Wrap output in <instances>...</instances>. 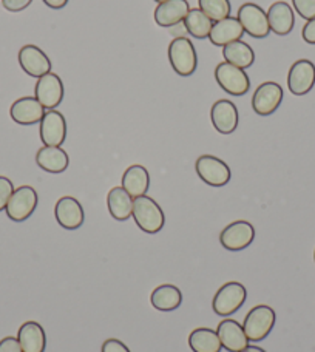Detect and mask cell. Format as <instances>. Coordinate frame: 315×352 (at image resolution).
Wrapping results in <instances>:
<instances>
[{"mask_svg": "<svg viewBox=\"0 0 315 352\" xmlns=\"http://www.w3.org/2000/svg\"><path fill=\"white\" fill-rule=\"evenodd\" d=\"M212 124L218 133L230 135L238 127V110L237 105L229 99H219L212 105L210 110Z\"/></svg>", "mask_w": 315, "mask_h": 352, "instance_id": "16", "label": "cell"}, {"mask_svg": "<svg viewBox=\"0 0 315 352\" xmlns=\"http://www.w3.org/2000/svg\"><path fill=\"white\" fill-rule=\"evenodd\" d=\"M275 311L270 306L260 305L252 307L244 318L243 328L249 342H261L266 338L275 326Z\"/></svg>", "mask_w": 315, "mask_h": 352, "instance_id": "3", "label": "cell"}, {"mask_svg": "<svg viewBox=\"0 0 315 352\" xmlns=\"http://www.w3.org/2000/svg\"><path fill=\"white\" fill-rule=\"evenodd\" d=\"M42 2L45 3L47 6H50L52 10H62V8H65V6H67L68 0H42Z\"/></svg>", "mask_w": 315, "mask_h": 352, "instance_id": "37", "label": "cell"}, {"mask_svg": "<svg viewBox=\"0 0 315 352\" xmlns=\"http://www.w3.org/2000/svg\"><path fill=\"white\" fill-rule=\"evenodd\" d=\"M14 190L16 188L12 186L11 179L6 178V176H0V212L6 209V204H8L11 195Z\"/></svg>", "mask_w": 315, "mask_h": 352, "instance_id": "32", "label": "cell"}, {"mask_svg": "<svg viewBox=\"0 0 315 352\" xmlns=\"http://www.w3.org/2000/svg\"><path fill=\"white\" fill-rule=\"evenodd\" d=\"M301 36H303V41L309 45H315V17L307 21L301 31Z\"/></svg>", "mask_w": 315, "mask_h": 352, "instance_id": "36", "label": "cell"}, {"mask_svg": "<svg viewBox=\"0 0 315 352\" xmlns=\"http://www.w3.org/2000/svg\"><path fill=\"white\" fill-rule=\"evenodd\" d=\"M45 115V109L36 98L25 96L12 102L10 109V116L12 121L21 125H33L42 121Z\"/></svg>", "mask_w": 315, "mask_h": 352, "instance_id": "18", "label": "cell"}, {"mask_svg": "<svg viewBox=\"0 0 315 352\" xmlns=\"http://www.w3.org/2000/svg\"><path fill=\"white\" fill-rule=\"evenodd\" d=\"M244 30L237 17H226L223 21L215 22L212 27L209 39L215 47H226L235 41H241Z\"/></svg>", "mask_w": 315, "mask_h": 352, "instance_id": "21", "label": "cell"}, {"mask_svg": "<svg viewBox=\"0 0 315 352\" xmlns=\"http://www.w3.org/2000/svg\"><path fill=\"white\" fill-rule=\"evenodd\" d=\"M0 352H23L16 337H5L0 340Z\"/></svg>", "mask_w": 315, "mask_h": 352, "instance_id": "35", "label": "cell"}, {"mask_svg": "<svg viewBox=\"0 0 315 352\" xmlns=\"http://www.w3.org/2000/svg\"><path fill=\"white\" fill-rule=\"evenodd\" d=\"M188 11H191V5L187 0H166V2L158 3L155 22L162 28H173L184 22Z\"/></svg>", "mask_w": 315, "mask_h": 352, "instance_id": "17", "label": "cell"}, {"mask_svg": "<svg viewBox=\"0 0 315 352\" xmlns=\"http://www.w3.org/2000/svg\"><path fill=\"white\" fill-rule=\"evenodd\" d=\"M54 217L61 228L76 230L85 221L84 207L73 197H62L54 206Z\"/></svg>", "mask_w": 315, "mask_h": 352, "instance_id": "15", "label": "cell"}, {"mask_svg": "<svg viewBox=\"0 0 315 352\" xmlns=\"http://www.w3.org/2000/svg\"><path fill=\"white\" fill-rule=\"evenodd\" d=\"M199 10L215 23L230 16V2L229 0H198Z\"/></svg>", "mask_w": 315, "mask_h": 352, "instance_id": "30", "label": "cell"}, {"mask_svg": "<svg viewBox=\"0 0 315 352\" xmlns=\"http://www.w3.org/2000/svg\"><path fill=\"white\" fill-rule=\"evenodd\" d=\"M188 346L193 352H221L223 344L218 332L210 328H197L188 336Z\"/></svg>", "mask_w": 315, "mask_h": 352, "instance_id": "27", "label": "cell"}, {"mask_svg": "<svg viewBox=\"0 0 315 352\" xmlns=\"http://www.w3.org/2000/svg\"><path fill=\"white\" fill-rule=\"evenodd\" d=\"M315 85V65L311 60L300 59L294 62L287 73L289 91L295 96H305Z\"/></svg>", "mask_w": 315, "mask_h": 352, "instance_id": "11", "label": "cell"}, {"mask_svg": "<svg viewBox=\"0 0 315 352\" xmlns=\"http://www.w3.org/2000/svg\"><path fill=\"white\" fill-rule=\"evenodd\" d=\"M269 28L276 36H287L294 30L295 16L292 6L286 2H275L268 11Z\"/></svg>", "mask_w": 315, "mask_h": 352, "instance_id": "20", "label": "cell"}, {"mask_svg": "<svg viewBox=\"0 0 315 352\" xmlns=\"http://www.w3.org/2000/svg\"><path fill=\"white\" fill-rule=\"evenodd\" d=\"M223 56L226 62H229V64L238 68H243V70L252 67L255 62L254 50L250 48L249 43L243 41H235L229 43V45H226L223 48Z\"/></svg>", "mask_w": 315, "mask_h": 352, "instance_id": "28", "label": "cell"}, {"mask_svg": "<svg viewBox=\"0 0 315 352\" xmlns=\"http://www.w3.org/2000/svg\"><path fill=\"white\" fill-rule=\"evenodd\" d=\"M283 102V88L276 82H263L252 96V109L260 116H269L279 110Z\"/></svg>", "mask_w": 315, "mask_h": 352, "instance_id": "10", "label": "cell"}, {"mask_svg": "<svg viewBox=\"0 0 315 352\" xmlns=\"http://www.w3.org/2000/svg\"><path fill=\"white\" fill-rule=\"evenodd\" d=\"M246 298H248V289H246L241 283L238 281H229L224 286L218 289L212 301L213 312L217 316L229 317L234 316L239 307L244 305Z\"/></svg>", "mask_w": 315, "mask_h": 352, "instance_id": "4", "label": "cell"}, {"mask_svg": "<svg viewBox=\"0 0 315 352\" xmlns=\"http://www.w3.org/2000/svg\"><path fill=\"white\" fill-rule=\"evenodd\" d=\"M195 170H197L201 181L212 187L226 186L232 176L229 166L223 160L212 155H201L195 162Z\"/></svg>", "mask_w": 315, "mask_h": 352, "instance_id": "7", "label": "cell"}, {"mask_svg": "<svg viewBox=\"0 0 315 352\" xmlns=\"http://www.w3.org/2000/svg\"><path fill=\"white\" fill-rule=\"evenodd\" d=\"M100 352H130V349L127 348V344H124L118 338H109V340L104 342Z\"/></svg>", "mask_w": 315, "mask_h": 352, "instance_id": "34", "label": "cell"}, {"mask_svg": "<svg viewBox=\"0 0 315 352\" xmlns=\"http://www.w3.org/2000/svg\"><path fill=\"white\" fill-rule=\"evenodd\" d=\"M255 240V228L249 221L238 219V221L226 226L219 234V243L226 250L230 252H239L249 248Z\"/></svg>", "mask_w": 315, "mask_h": 352, "instance_id": "9", "label": "cell"}, {"mask_svg": "<svg viewBox=\"0 0 315 352\" xmlns=\"http://www.w3.org/2000/svg\"><path fill=\"white\" fill-rule=\"evenodd\" d=\"M33 0H2V5L6 11L19 12L27 10Z\"/></svg>", "mask_w": 315, "mask_h": 352, "instance_id": "33", "label": "cell"}, {"mask_svg": "<svg viewBox=\"0 0 315 352\" xmlns=\"http://www.w3.org/2000/svg\"><path fill=\"white\" fill-rule=\"evenodd\" d=\"M237 19L241 23L244 33L255 37V39H264L270 33L268 12L257 3H244L239 6Z\"/></svg>", "mask_w": 315, "mask_h": 352, "instance_id": "8", "label": "cell"}, {"mask_svg": "<svg viewBox=\"0 0 315 352\" xmlns=\"http://www.w3.org/2000/svg\"><path fill=\"white\" fill-rule=\"evenodd\" d=\"M314 260H315V252H314Z\"/></svg>", "mask_w": 315, "mask_h": 352, "instance_id": "40", "label": "cell"}, {"mask_svg": "<svg viewBox=\"0 0 315 352\" xmlns=\"http://www.w3.org/2000/svg\"><path fill=\"white\" fill-rule=\"evenodd\" d=\"M34 93L43 109L54 110L64 100V82L58 74L47 73L45 76L37 79Z\"/></svg>", "mask_w": 315, "mask_h": 352, "instance_id": "13", "label": "cell"}, {"mask_svg": "<svg viewBox=\"0 0 315 352\" xmlns=\"http://www.w3.org/2000/svg\"><path fill=\"white\" fill-rule=\"evenodd\" d=\"M131 217H133L138 228L146 232V234H158L166 224V217H164L161 206L147 195L133 199V213H131Z\"/></svg>", "mask_w": 315, "mask_h": 352, "instance_id": "1", "label": "cell"}, {"mask_svg": "<svg viewBox=\"0 0 315 352\" xmlns=\"http://www.w3.org/2000/svg\"><path fill=\"white\" fill-rule=\"evenodd\" d=\"M155 2H158V3H162V2H166V0H155Z\"/></svg>", "mask_w": 315, "mask_h": 352, "instance_id": "39", "label": "cell"}, {"mask_svg": "<svg viewBox=\"0 0 315 352\" xmlns=\"http://www.w3.org/2000/svg\"><path fill=\"white\" fill-rule=\"evenodd\" d=\"M170 65L180 76H192L197 72L198 56L193 43L187 37H175L169 45Z\"/></svg>", "mask_w": 315, "mask_h": 352, "instance_id": "2", "label": "cell"}, {"mask_svg": "<svg viewBox=\"0 0 315 352\" xmlns=\"http://www.w3.org/2000/svg\"><path fill=\"white\" fill-rule=\"evenodd\" d=\"M292 5L300 17L306 19V21H311L315 17V0H292Z\"/></svg>", "mask_w": 315, "mask_h": 352, "instance_id": "31", "label": "cell"}, {"mask_svg": "<svg viewBox=\"0 0 315 352\" xmlns=\"http://www.w3.org/2000/svg\"><path fill=\"white\" fill-rule=\"evenodd\" d=\"M17 340L23 352H45L47 336L37 322L23 323L17 332Z\"/></svg>", "mask_w": 315, "mask_h": 352, "instance_id": "22", "label": "cell"}, {"mask_svg": "<svg viewBox=\"0 0 315 352\" xmlns=\"http://www.w3.org/2000/svg\"><path fill=\"white\" fill-rule=\"evenodd\" d=\"M19 64L31 78H42L52 73V60L36 45H23L19 52Z\"/></svg>", "mask_w": 315, "mask_h": 352, "instance_id": "14", "label": "cell"}, {"mask_svg": "<svg viewBox=\"0 0 315 352\" xmlns=\"http://www.w3.org/2000/svg\"><path fill=\"white\" fill-rule=\"evenodd\" d=\"M152 306L161 312L178 309L182 303V292L173 285H161L152 292Z\"/></svg>", "mask_w": 315, "mask_h": 352, "instance_id": "26", "label": "cell"}, {"mask_svg": "<svg viewBox=\"0 0 315 352\" xmlns=\"http://www.w3.org/2000/svg\"><path fill=\"white\" fill-rule=\"evenodd\" d=\"M215 79L218 85L230 96H243L250 88L248 73H244L243 68H238L226 60L217 65Z\"/></svg>", "mask_w": 315, "mask_h": 352, "instance_id": "6", "label": "cell"}, {"mask_svg": "<svg viewBox=\"0 0 315 352\" xmlns=\"http://www.w3.org/2000/svg\"><path fill=\"white\" fill-rule=\"evenodd\" d=\"M217 332L223 348L229 352H239L249 344V338L246 336L243 324H239L234 318L223 320L218 324Z\"/></svg>", "mask_w": 315, "mask_h": 352, "instance_id": "19", "label": "cell"}, {"mask_svg": "<svg viewBox=\"0 0 315 352\" xmlns=\"http://www.w3.org/2000/svg\"><path fill=\"white\" fill-rule=\"evenodd\" d=\"M39 129L43 146L61 147L67 138V121L58 110H47L43 115Z\"/></svg>", "mask_w": 315, "mask_h": 352, "instance_id": "12", "label": "cell"}, {"mask_svg": "<svg viewBox=\"0 0 315 352\" xmlns=\"http://www.w3.org/2000/svg\"><path fill=\"white\" fill-rule=\"evenodd\" d=\"M182 25L191 36L197 37V39H206L210 36L213 22L199 8H193L188 11Z\"/></svg>", "mask_w": 315, "mask_h": 352, "instance_id": "29", "label": "cell"}, {"mask_svg": "<svg viewBox=\"0 0 315 352\" xmlns=\"http://www.w3.org/2000/svg\"><path fill=\"white\" fill-rule=\"evenodd\" d=\"M122 187L133 199L147 195L150 187V175L147 168L140 164L130 166L122 175Z\"/></svg>", "mask_w": 315, "mask_h": 352, "instance_id": "24", "label": "cell"}, {"mask_svg": "<svg viewBox=\"0 0 315 352\" xmlns=\"http://www.w3.org/2000/svg\"><path fill=\"white\" fill-rule=\"evenodd\" d=\"M36 162L48 173H62L70 166V158L62 147L43 146L36 155Z\"/></svg>", "mask_w": 315, "mask_h": 352, "instance_id": "23", "label": "cell"}, {"mask_svg": "<svg viewBox=\"0 0 315 352\" xmlns=\"http://www.w3.org/2000/svg\"><path fill=\"white\" fill-rule=\"evenodd\" d=\"M37 203H39V197L34 188L31 186H21L12 192L5 212L11 221L22 223L33 215Z\"/></svg>", "mask_w": 315, "mask_h": 352, "instance_id": "5", "label": "cell"}, {"mask_svg": "<svg viewBox=\"0 0 315 352\" xmlns=\"http://www.w3.org/2000/svg\"><path fill=\"white\" fill-rule=\"evenodd\" d=\"M239 352H266V351H264V349L260 348V346H254V344H248V346H246L243 351H239Z\"/></svg>", "mask_w": 315, "mask_h": 352, "instance_id": "38", "label": "cell"}, {"mask_svg": "<svg viewBox=\"0 0 315 352\" xmlns=\"http://www.w3.org/2000/svg\"><path fill=\"white\" fill-rule=\"evenodd\" d=\"M107 206H109L110 215L116 221H127L133 213V198L129 192H125L122 186L113 187L107 195Z\"/></svg>", "mask_w": 315, "mask_h": 352, "instance_id": "25", "label": "cell"}]
</instances>
